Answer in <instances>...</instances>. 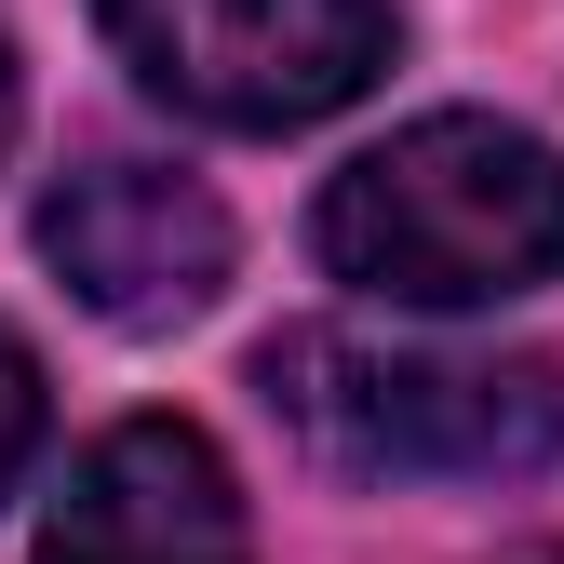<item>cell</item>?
Returning <instances> with one entry per match:
<instances>
[{"instance_id": "1", "label": "cell", "mask_w": 564, "mask_h": 564, "mask_svg": "<svg viewBox=\"0 0 564 564\" xmlns=\"http://www.w3.org/2000/svg\"><path fill=\"white\" fill-rule=\"evenodd\" d=\"M310 242L336 282H364L390 310H484L524 282H564V149L484 108L403 121L390 149H364L323 188Z\"/></svg>"}, {"instance_id": "2", "label": "cell", "mask_w": 564, "mask_h": 564, "mask_svg": "<svg viewBox=\"0 0 564 564\" xmlns=\"http://www.w3.org/2000/svg\"><path fill=\"white\" fill-rule=\"evenodd\" d=\"M256 390L282 403L323 470L403 484V470H551L564 457V364H470V349H377V336H269Z\"/></svg>"}, {"instance_id": "3", "label": "cell", "mask_w": 564, "mask_h": 564, "mask_svg": "<svg viewBox=\"0 0 564 564\" xmlns=\"http://www.w3.org/2000/svg\"><path fill=\"white\" fill-rule=\"evenodd\" d=\"M108 41L216 134H310L390 67V0H108Z\"/></svg>"}, {"instance_id": "4", "label": "cell", "mask_w": 564, "mask_h": 564, "mask_svg": "<svg viewBox=\"0 0 564 564\" xmlns=\"http://www.w3.org/2000/svg\"><path fill=\"white\" fill-rule=\"evenodd\" d=\"M41 256L67 269V296H82L95 323L162 336V323H202V310H216V282H229V216H216L202 175L108 149V162H82V175H54Z\"/></svg>"}, {"instance_id": "5", "label": "cell", "mask_w": 564, "mask_h": 564, "mask_svg": "<svg viewBox=\"0 0 564 564\" xmlns=\"http://www.w3.org/2000/svg\"><path fill=\"white\" fill-rule=\"evenodd\" d=\"M41 564H256L242 484L188 416H121L67 470V498L41 524Z\"/></svg>"}, {"instance_id": "6", "label": "cell", "mask_w": 564, "mask_h": 564, "mask_svg": "<svg viewBox=\"0 0 564 564\" xmlns=\"http://www.w3.org/2000/svg\"><path fill=\"white\" fill-rule=\"evenodd\" d=\"M28 457H41V364L0 336V498L28 484Z\"/></svg>"}, {"instance_id": "7", "label": "cell", "mask_w": 564, "mask_h": 564, "mask_svg": "<svg viewBox=\"0 0 564 564\" xmlns=\"http://www.w3.org/2000/svg\"><path fill=\"white\" fill-rule=\"evenodd\" d=\"M0 134H14V54H0Z\"/></svg>"}, {"instance_id": "8", "label": "cell", "mask_w": 564, "mask_h": 564, "mask_svg": "<svg viewBox=\"0 0 564 564\" xmlns=\"http://www.w3.org/2000/svg\"><path fill=\"white\" fill-rule=\"evenodd\" d=\"M511 564H564V551H511Z\"/></svg>"}]
</instances>
